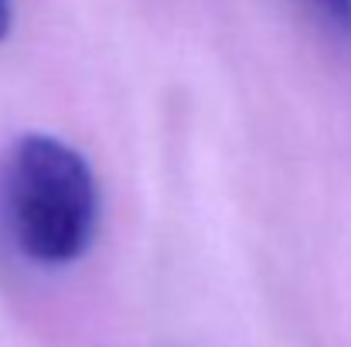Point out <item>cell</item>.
<instances>
[{
	"mask_svg": "<svg viewBox=\"0 0 351 347\" xmlns=\"http://www.w3.org/2000/svg\"><path fill=\"white\" fill-rule=\"evenodd\" d=\"M0 201L14 245L38 266L79 262L99 229V184L89 160L48 133L10 143Z\"/></svg>",
	"mask_w": 351,
	"mask_h": 347,
	"instance_id": "obj_1",
	"label": "cell"
},
{
	"mask_svg": "<svg viewBox=\"0 0 351 347\" xmlns=\"http://www.w3.org/2000/svg\"><path fill=\"white\" fill-rule=\"evenodd\" d=\"M307 7L341 38H351V0H307Z\"/></svg>",
	"mask_w": 351,
	"mask_h": 347,
	"instance_id": "obj_2",
	"label": "cell"
},
{
	"mask_svg": "<svg viewBox=\"0 0 351 347\" xmlns=\"http://www.w3.org/2000/svg\"><path fill=\"white\" fill-rule=\"evenodd\" d=\"M10 21H14V0H0V38H7Z\"/></svg>",
	"mask_w": 351,
	"mask_h": 347,
	"instance_id": "obj_3",
	"label": "cell"
}]
</instances>
